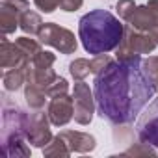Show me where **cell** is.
<instances>
[{"mask_svg":"<svg viewBox=\"0 0 158 158\" xmlns=\"http://www.w3.org/2000/svg\"><path fill=\"white\" fill-rule=\"evenodd\" d=\"M154 93L152 80L143 67L141 56L112 60L95 74L93 95L97 112L112 125H130Z\"/></svg>","mask_w":158,"mask_h":158,"instance_id":"obj_1","label":"cell"},{"mask_svg":"<svg viewBox=\"0 0 158 158\" xmlns=\"http://www.w3.org/2000/svg\"><path fill=\"white\" fill-rule=\"evenodd\" d=\"M125 24L106 10H93L78 21V37L86 52L108 54L115 50L125 37Z\"/></svg>","mask_w":158,"mask_h":158,"instance_id":"obj_2","label":"cell"},{"mask_svg":"<svg viewBox=\"0 0 158 158\" xmlns=\"http://www.w3.org/2000/svg\"><path fill=\"white\" fill-rule=\"evenodd\" d=\"M30 127V115L17 104L4 101L2 110V154L8 158L30 156V147L24 141Z\"/></svg>","mask_w":158,"mask_h":158,"instance_id":"obj_3","label":"cell"},{"mask_svg":"<svg viewBox=\"0 0 158 158\" xmlns=\"http://www.w3.org/2000/svg\"><path fill=\"white\" fill-rule=\"evenodd\" d=\"M156 45L158 43L152 39V35L128 26L125 30V37H123L121 45L117 47V60H128L134 56L151 54L156 48Z\"/></svg>","mask_w":158,"mask_h":158,"instance_id":"obj_4","label":"cell"},{"mask_svg":"<svg viewBox=\"0 0 158 158\" xmlns=\"http://www.w3.org/2000/svg\"><path fill=\"white\" fill-rule=\"evenodd\" d=\"M39 41L45 45H50L54 48H58L61 54H73L76 50V39L74 34L56 23H45L41 32L37 34Z\"/></svg>","mask_w":158,"mask_h":158,"instance_id":"obj_5","label":"cell"},{"mask_svg":"<svg viewBox=\"0 0 158 158\" xmlns=\"http://www.w3.org/2000/svg\"><path fill=\"white\" fill-rule=\"evenodd\" d=\"M127 23L132 28L152 35V39L158 43V0H149L145 6H136Z\"/></svg>","mask_w":158,"mask_h":158,"instance_id":"obj_6","label":"cell"},{"mask_svg":"<svg viewBox=\"0 0 158 158\" xmlns=\"http://www.w3.org/2000/svg\"><path fill=\"white\" fill-rule=\"evenodd\" d=\"M73 99H74V121L78 125H89L95 114V95L91 93L89 86L84 80H78L73 89Z\"/></svg>","mask_w":158,"mask_h":158,"instance_id":"obj_7","label":"cell"},{"mask_svg":"<svg viewBox=\"0 0 158 158\" xmlns=\"http://www.w3.org/2000/svg\"><path fill=\"white\" fill-rule=\"evenodd\" d=\"M136 136L139 141L158 149V99L152 101L136 121Z\"/></svg>","mask_w":158,"mask_h":158,"instance_id":"obj_8","label":"cell"},{"mask_svg":"<svg viewBox=\"0 0 158 158\" xmlns=\"http://www.w3.org/2000/svg\"><path fill=\"white\" fill-rule=\"evenodd\" d=\"M47 115L54 127H65L74 117V99L69 97L67 93L50 97Z\"/></svg>","mask_w":158,"mask_h":158,"instance_id":"obj_9","label":"cell"},{"mask_svg":"<svg viewBox=\"0 0 158 158\" xmlns=\"http://www.w3.org/2000/svg\"><path fill=\"white\" fill-rule=\"evenodd\" d=\"M48 121L50 119L45 112H35L30 115V127H28V134H26L28 143L43 149L52 141V132L48 128Z\"/></svg>","mask_w":158,"mask_h":158,"instance_id":"obj_10","label":"cell"},{"mask_svg":"<svg viewBox=\"0 0 158 158\" xmlns=\"http://www.w3.org/2000/svg\"><path fill=\"white\" fill-rule=\"evenodd\" d=\"M0 63H2V69H13V67H23L30 63V60L17 43H10L8 39H4L2 52H0Z\"/></svg>","mask_w":158,"mask_h":158,"instance_id":"obj_11","label":"cell"},{"mask_svg":"<svg viewBox=\"0 0 158 158\" xmlns=\"http://www.w3.org/2000/svg\"><path fill=\"white\" fill-rule=\"evenodd\" d=\"M61 138L67 141L69 149L73 152H91L97 147V141L88 132H78V130H63L60 132Z\"/></svg>","mask_w":158,"mask_h":158,"instance_id":"obj_12","label":"cell"},{"mask_svg":"<svg viewBox=\"0 0 158 158\" xmlns=\"http://www.w3.org/2000/svg\"><path fill=\"white\" fill-rule=\"evenodd\" d=\"M30 63H32V61H30ZM30 63H26V65H23V67H13V69H6V71H4V89H6V91H15V89H19L23 84L28 82Z\"/></svg>","mask_w":158,"mask_h":158,"instance_id":"obj_13","label":"cell"},{"mask_svg":"<svg viewBox=\"0 0 158 158\" xmlns=\"http://www.w3.org/2000/svg\"><path fill=\"white\" fill-rule=\"evenodd\" d=\"M24 97H26V102L30 104V108L34 110H39L45 106V101H47V93L43 88L35 86L34 82H26V89H24Z\"/></svg>","mask_w":158,"mask_h":158,"instance_id":"obj_14","label":"cell"},{"mask_svg":"<svg viewBox=\"0 0 158 158\" xmlns=\"http://www.w3.org/2000/svg\"><path fill=\"white\" fill-rule=\"evenodd\" d=\"M19 24H21L23 32H26V34H39L41 28H43V21H41V17H39L37 13L30 11V10H26V11L21 15Z\"/></svg>","mask_w":158,"mask_h":158,"instance_id":"obj_15","label":"cell"},{"mask_svg":"<svg viewBox=\"0 0 158 158\" xmlns=\"http://www.w3.org/2000/svg\"><path fill=\"white\" fill-rule=\"evenodd\" d=\"M43 154L45 156H71L73 151L69 149V145L61 138V134H58L56 138H52V141L47 147H43Z\"/></svg>","mask_w":158,"mask_h":158,"instance_id":"obj_16","label":"cell"},{"mask_svg":"<svg viewBox=\"0 0 158 158\" xmlns=\"http://www.w3.org/2000/svg\"><path fill=\"white\" fill-rule=\"evenodd\" d=\"M69 71H71V74H73L74 80H84V78L91 73V60L78 58V60H74L69 65Z\"/></svg>","mask_w":158,"mask_h":158,"instance_id":"obj_17","label":"cell"},{"mask_svg":"<svg viewBox=\"0 0 158 158\" xmlns=\"http://www.w3.org/2000/svg\"><path fill=\"white\" fill-rule=\"evenodd\" d=\"M19 47H21V50L28 56V60L32 61L39 52H41V45L35 41V39H28V37H19L17 41H15Z\"/></svg>","mask_w":158,"mask_h":158,"instance_id":"obj_18","label":"cell"},{"mask_svg":"<svg viewBox=\"0 0 158 158\" xmlns=\"http://www.w3.org/2000/svg\"><path fill=\"white\" fill-rule=\"evenodd\" d=\"M143 67H145L149 78L152 80L154 91L158 93V56H149L147 60H143Z\"/></svg>","mask_w":158,"mask_h":158,"instance_id":"obj_19","label":"cell"},{"mask_svg":"<svg viewBox=\"0 0 158 158\" xmlns=\"http://www.w3.org/2000/svg\"><path fill=\"white\" fill-rule=\"evenodd\" d=\"M136 154H156L154 152V149H152V145H149V143H143V141H139V143H134L132 147H128L127 151H123L121 152V156H136Z\"/></svg>","mask_w":158,"mask_h":158,"instance_id":"obj_20","label":"cell"},{"mask_svg":"<svg viewBox=\"0 0 158 158\" xmlns=\"http://www.w3.org/2000/svg\"><path fill=\"white\" fill-rule=\"evenodd\" d=\"M67 89H69L67 80H65V78H61V76H58L56 80H54V82L47 88V95H48V97H56V95L67 93Z\"/></svg>","mask_w":158,"mask_h":158,"instance_id":"obj_21","label":"cell"},{"mask_svg":"<svg viewBox=\"0 0 158 158\" xmlns=\"http://www.w3.org/2000/svg\"><path fill=\"white\" fill-rule=\"evenodd\" d=\"M115 10L119 13V17L123 21H128V17L134 13L136 10V4H134V0H119V2L115 4Z\"/></svg>","mask_w":158,"mask_h":158,"instance_id":"obj_22","label":"cell"},{"mask_svg":"<svg viewBox=\"0 0 158 158\" xmlns=\"http://www.w3.org/2000/svg\"><path fill=\"white\" fill-rule=\"evenodd\" d=\"M110 61H112V58H110L108 54H97V56L91 60V73L97 74V73H99L102 67H106Z\"/></svg>","mask_w":158,"mask_h":158,"instance_id":"obj_23","label":"cell"},{"mask_svg":"<svg viewBox=\"0 0 158 158\" xmlns=\"http://www.w3.org/2000/svg\"><path fill=\"white\" fill-rule=\"evenodd\" d=\"M34 2H35V6H37L41 11L52 13L56 8H60V2H61V0H34Z\"/></svg>","mask_w":158,"mask_h":158,"instance_id":"obj_24","label":"cell"},{"mask_svg":"<svg viewBox=\"0 0 158 158\" xmlns=\"http://www.w3.org/2000/svg\"><path fill=\"white\" fill-rule=\"evenodd\" d=\"M84 4V0H61L60 2V8L63 11H76V10H80Z\"/></svg>","mask_w":158,"mask_h":158,"instance_id":"obj_25","label":"cell"}]
</instances>
